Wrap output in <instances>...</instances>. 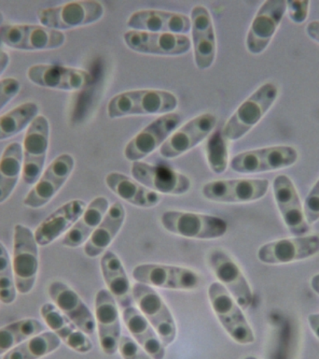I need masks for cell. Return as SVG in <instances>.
<instances>
[{
  "label": "cell",
  "mask_w": 319,
  "mask_h": 359,
  "mask_svg": "<svg viewBox=\"0 0 319 359\" xmlns=\"http://www.w3.org/2000/svg\"><path fill=\"white\" fill-rule=\"evenodd\" d=\"M132 276L136 283L170 290H196L201 283L200 274L192 269L164 264H141L134 266Z\"/></svg>",
  "instance_id": "obj_9"
},
{
  "label": "cell",
  "mask_w": 319,
  "mask_h": 359,
  "mask_svg": "<svg viewBox=\"0 0 319 359\" xmlns=\"http://www.w3.org/2000/svg\"><path fill=\"white\" fill-rule=\"evenodd\" d=\"M11 263L17 293H30L38 274V244L32 230L24 224H18L14 226Z\"/></svg>",
  "instance_id": "obj_3"
},
{
  "label": "cell",
  "mask_w": 319,
  "mask_h": 359,
  "mask_svg": "<svg viewBox=\"0 0 319 359\" xmlns=\"http://www.w3.org/2000/svg\"><path fill=\"white\" fill-rule=\"evenodd\" d=\"M122 318L125 327L139 346L154 359H164L165 346L159 338L155 330L145 318L139 309L131 306L122 310Z\"/></svg>",
  "instance_id": "obj_32"
},
{
  "label": "cell",
  "mask_w": 319,
  "mask_h": 359,
  "mask_svg": "<svg viewBox=\"0 0 319 359\" xmlns=\"http://www.w3.org/2000/svg\"><path fill=\"white\" fill-rule=\"evenodd\" d=\"M27 77L35 86L61 91H80L92 83L91 73L76 67L55 64H35Z\"/></svg>",
  "instance_id": "obj_16"
},
{
  "label": "cell",
  "mask_w": 319,
  "mask_h": 359,
  "mask_svg": "<svg viewBox=\"0 0 319 359\" xmlns=\"http://www.w3.org/2000/svg\"><path fill=\"white\" fill-rule=\"evenodd\" d=\"M133 297L140 313L150 322L166 347L176 338V325L170 309L150 286L136 283L133 285Z\"/></svg>",
  "instance_id": "obj_11"
},
{
  "label": "cell",
  "mask_w": 319,
  "mask_h": 359,
  "mask_svg": "<svg viewBox=\"0 0 319 359\" xmlns=\"http://www.w3.org/2000/svg\"><path fill=\"white\" fill-rule=\"evenodd\" d=\"M208 299L213 311L229 336L239 344H253L254 332L243 309L220 283L209 285Z\"/></svg>",
  "instance_id": "obj_5"
},
{
  "label": "cell",
  "mask_w": 319,
  "mask_h": 359,
  "mask_svg": "<svg viewBox=\"0 0 319 359\" xmlns=\"http://www.w3.org/2000/svg\"><path fill=\"white\" fill-rule=\"evenodd\" d=\"M181 121V115L176 112L161 115L153 121L126 144L125 158L136 162L150 156L166 142Z\"/></svg>",
  "instance_id": "obj_15"
},
{
  "label": "cell",
  "mask_w": 319,
  "mask_h": 359,
  "mask_svg": "<svg viewBox=\"0 0 319 359\" xmlns=\"http://www.w3.org/2000/svg\"><path fill=\"white\" fill-rule=\"evenodd\" d=\"M319 254V235L293 236L263 244L257 257L267 265L285 264L308 259Z\"/></svg>",
  "instance_id": "obj_13"
},
{
  "label": "cell",
  "mask_w": 319,
  "mask_h": 359,
  "mask_svg": "<svg viewBox=\"0 0 319 359\" xmlns=\"http://www.w3.org/2000/svg\"><path fill=\"white\" fill-rule=\"evenodd\" d=\"M131 30L184 35L190 30V19L186 14L158 10H141L132 14L127 22Z\"/></svg>",
  "instance_id": "obj_26"
},
{
  "label": "cell",
  "mask_w": 319,
  "mask_h": 359,
  "mask_svg": "<svg viewBox=\"0 0 319 359\" xmlns=\"http://www.w3.org/2000/svg\"><path fill=\"white\" fill-rule=\"evenodd\" d=\"M48 294L53 304L76 327L80 328L86 335H94L97 330L94 314L77 292L61 280H53L48 287Z\"/></svg>",
  "instance_id": "obj_25"
},
{
  "label": "cell",
  "mask_w": 319,
  "mask_h": 359,
  "mask_svg": "<svg viewBox=\"0 0 319 359\" xmlns=\"http://www.w3.org/2000/svg\"><path fill=\"white\" fill-rule=\"evenodd\" d=\"M305 218L309 226L319 220V179L308 193L304 204Z\"/></svg>",
  "instance_id": "obj_40"
},
{
  "label": "cell",
  "mask_w": 319,
  "mask_h": 359,
  "mask_svg": "<svg viewBox=\"0 0 319 359\" xmlns=\"http://www.w3.org/2000/svg\"><path fill=\"white\" fill-rule=\"evenodd\" d=\"M75 168L74 157L62 154L45 168L38 181L25 196L22 204L30 209H39L49 203L69 179Z\"/></svg>",
  "instance_id": "obj_12"
},
{
  "label": "cell",
  "mask_w": 319,
  "mask_h": 359,
  "mask_svg": "<svg viewBox=\"0 0 319 359\" xmlns=\"http://www.w3.org/2000/svg\"><path fill=\"white\" fill-rule=\"evenodd\" d=\"M108 189L122 201L139 208H153L162 201L160 194L153 192L125 174L111 172L106 176Z\"/></svg>",
  "instance_id": "obj_33"
},
{
  "label": "cell",
  "mask_w": 319,
  "mask_h": 359,
  "mask_svg": "<svg viewBox=\"0 0 319 359\" xmlns=\"http://www.w3.org/2000/svg\"><path fill=\"white\" fill-rule=\"evenodd\" d=\"M307 35L319 43V21L309 22L306 27Z\"/></svg>",
  "instance_id": "obj_44"
},
{
  "label": "cell",
  "mask_w": 319,
  "mask_h": 359,
  "mask_svg": "<svg viewBox=\"0 0 319 359\" xmlns=\"http://www.w3.org/2000/svg\"><path fill=\"white\" fill-rule=\"evenodd\" d=\"M21 90V83L16 78L8 77L0 80V111L8 105Z\"/></svg>",
  "instance_id": "obj_42"
},
{
  "label": "cell",
  "mask_w": 319,
  "mask_h": 359,
  "mask_svg": "<svg viewBox=\"0 0 319 359\" xmlns=\"http://www.w3.org/2000/svg\"><path fill=\"white\" fill-rule=\"evenodd\" d=\"M225 139L222 140L221 137L218 139V136L211 137L207 145V158L211 170L215 174H221L225 171L227 164H228V149L224 148L220 150L224 144H226Z\"/></svg>",
  "instance_id": "obj_39"
},
{
  "label": "cell",
  "mask_w": 319,
  "mask_h": 359,
  "mask_svg": "<svg viewBox=\"0 0 319 359\" xmlns=\"http://www.w3.org/2000/svg\"><path fill=\"white\" fill-rule=\"evenodd\" d=\"M161 224L173 235L195 240H215L223 237L228 230L226 221L218 216L180 210L162 213Z\"/></svg>",
  "instance_id": "obj_4"
},
{
  "label": "cell",
  "mask_w": 319,
  "mask_h": 359,
  "mask_svg": "<svg viewBox=\"0 0 319 359\" xmlns=\"http://www.w3.org/2000/svg\"><path fill=\"white\" fill-rule=\"evenodd\" d=\"M105 13L102 3L94 0L72 1L63 5L41 8L36 17L39 25L62 31L86 27L99 21Z\"/></svg>",
  "instance_id": "obj_6"
},
{
  "label": "cell",
  "mask_w": 319,
  "mask_h": 359,
  "mask_svg": "<svg viewBox=\"0 0 319 359\" xmlns=\"http://www.w3.org/2000/svg\"><path fill=\"white\" fill-rule=\"evenodd\" d=\"M22 170V148L11 142L0 157V204L10 198L18 184Z\"/></svg>",
  "instance_id": "obj_34"
},
{
  "label": "cell",
  "mask_w": 319,
  "mask_h": 359,
  "mask_svg": "<svg viewBox=\"0 0 319 359\" xmlns=\"http://www.w3.org/2000/svg\"><path fill=\"white\" fill-rule=\"evenodd\" d=\"M131 174L133 179L148 189L164 195H184L192 187V182L186 175L164 165L133 162Z\"/></svg>",
  "instance_id": "obj_18"
},
{
  "label": "cell",
  "mask_w": 319,
  "mask_h": 359,
  "mask_svg": "<svg viewBox=\"0 0 319 359\" xmlns=\"http://www.w3.org/2000/svg\"><path fill=\"white\" fill-rule=\"evenodd\" d=\"M193 57L198 69H209L217 55L214 24L209 11L204 6H195L190 13Z\"/></svg>",
  "instance_id": "obj_24"
},
{
  "label": "cell",
  "mask_w": 319,
  "mask_h": 359,
  "mask_svg": "<svg viewBox=\"0 0 319 359\" xmlns=\"http://www.w3.org/2000/svg\"><path fill=\"white\" fill-rule=\"evenodd\" d=\"M273 192L280 215L291 235L304 236L310 232L304 205L292 180L284 174L276 176L273 182Z\"/></svg>",
  "instance_id": "obj_22"
},
{
  "label": "cell",
  "mask_w": 319,
  "mask_h": 359,
  "mask_svg": "<svg viewBox=\"0 0 319 359\" xmlns=\"http://www.w3.org/2000/svg\"><path fill=\"white\" fill-rule=\"evenodd\" d=\"M308 324L311 330L315 333L316 338L319 339V313H312L308 316Z\"/></svg>",
  "instance_id": "obj_45"
},
{
  "label": "cell",
  "mask_w": 319,
  "mask_h": 359,
  "mask_svg": "<svg viewBox=\"0 0 319 359\" xmlns=\"http://www.w3.org/2000/svg\"><path fill=\"white\" fill-rule=\"evenodd\" d=\"M61 339L52 331L42 332L31 337L5 353L3 359H41L57 350Z\"/></svg>",
  "instance_id": "obj_35"
},
{
  "label": "cell",
  "mask_w": 319,
  "mask_h": 359,
  "mask_svg": "<svg viewBox=\"0 0 319 359\" xmlns=\"http://www.w3.org/2000/svg\"><path fill=\"white\" fill-rule=\"evenodd\" d=\"M217 122V117L212 114H204L192 118L168 137L160 147V154L168 159L182 156L206 139Z\"/></svg>",
  "instance_id": "obj_23"
},
{
  "label": "cell",
  "mask_w": 319,
  "mask_h": 359,
  "mask_svg": "<svg viewBox=\"0 0 319 359\" xmlns=\"http://www.w3.org/2000/svg\"><path fill=\"white\" fill-rule=\"evenodd\" d=\"M118 351L123 359H154L133 339L127 336H122Z\"/></svg>",
  "instance_id": "obj_41"
},
{
  "label": "cell",
  "mask_w": 319,
  "mask_h": 359,
  "mask_svg": "<svg viewBox=\"0 0 319 359\" xmlns=\"http://www.w3.org/2000/svg\"><path fill=\"white\" fill-rule=\"evenodd\" d=\"M310 2L306 1H287V13L291 21L295 24H302L306 21L309 13Z\"/></svg>",
  "instance_id": "obj_43"
},
{
  "label": "cell",
  "mask_w": 319,
  "mask_h": 359,
  "mask_svg": "<svg viewBox=\"0 0 319 359\" xmlns=\"http://www.w3.org/2000/svg\"><path fill=\"white\" fill-rule=\"evenodd\" d=\"M1 45H2L1 39H0V49H1Z\"/></svg>",
  "instance_id": "obj_50"
},
{
  "label": "cell",
  "mask_w": 319,
  "mask_h": 359,
  "mask_svg": "<svg viewBox=\"0 0 319 359\" xmlns=\"http://www.w3.org/2000/svg\"><path fill=\"white\" fill-rule=\"evenodd\" d=\"M86 207L85 202L81 199H73L50 213L34 232L38 245H49L62 235L66 234L83 215Z\"/></svg>",
  "instance_id": "obj_27"
},
{
  "label": "cell",
  "mask_w": 319,
  "mask_h": 359,
  "mask_svg": "<svg viewBox=\"0 0 319 359\" xmlns=\"http://www.w3.org/2000/svg\"><path fill=\"white\" fill-rule=\"evenodd\" d=\"M38 104L27 101L10 109L0 116V142L11 139L20 132L27 129L30 123L38 116Z\"/></svg>",
  "instance_id": "obj_36"
},
{
  "label": "cell",
  "mask_w": 319,
  "mask_h": 359,
  "mask_svg": "<svg viewBox=\"0 0 319 359\" xmlns=\"http://www.w3.org/2000/svg\"><path fill=\"white\" fill-rule=\"evenodd\" d=\"M3 22H4V14L0 11V27H2Z\"/></svg>",
  "instance_id": "obj_48"
},
{
  "label": "cell",
  "mask_w": 319,
  "mask_h": 359,
  "mask_svg": "<svg viewBox=\"0 0 319 359\" xmlns=\"http://www.w3.org/2000/svg\"><path fill=\"white\" fill-rule=\"evenodd\" d=\"M178 97L173 93L159 89L131 90L112 97L108 104L111 119L137 115H164L175 111Z\"/></svg>",
  "instance_id": "obj_1"
},
{
  "label": "cell",
  "mask_w": 319,
  "mask_h": 359,
  "mask_svg": "<svg viewBox=\"0 0 319 359\" xmlns=\"http://www.w3.org/2000/svg\"><path fill=\"white\" fill-rule=\"evenodd\" d=\"M100 269L106 287L119 307L123 310L134 306L133 286L120 257L108 250L101 257Z\"/></svg>",
  "instance_id": "obj_29"
},
{
  "label": "cell",
  "mask_w": 319,
  "mask_h": 359,
  "mask_svg": "<svg viewBox=\"0 0 319 359\" xmlns=\"http://www.w3.org/2000/svg\"><path fill=\"white\" fill-rule=\"evenodd\" d=\"M129 49L144 55L178 56L189 52L192 43L186 35L129 30L123 34Z\"/></svg>",
  "instance_id": "obj_19"
},
{
  "label": "cell",
  "mask_w": 319,
  "mask_h": 359,
  "mask_svg": "<svg viewBox=\"0 0 319 359\" xmlns=\"http://www.w3.org/2000/svg\"><path fill=\"white\" fill-rule=\"evenodd\" d=\"M298 158V151L292 146H270L236 154L229 167L235 172L257 174L284 170L295 164Z\"/></svg>",
  "instance_id": "obj_10"
},
{
  "label": "cell",
  "mask_w": 319,
  "mask_h": 359,
  "mask_svg": "<svg viewBox=\"0 0 319 359\" xmlns=\"http://www.w3.org/2000/svg\"><path fill=\"white\" fill-rule=\"evenodd\" d=\"M108 209L109 201L105 196H97L92 199L78 220L64 235L61 243L69 248H78L85 244Z\"/></svg>",
  "instance_id": "obj_31"
},
{
  "label": "cell",
  "mask_w": 319,
  "mask_h": 359,
  "mask_svg": "<svg viewBox=\"0 0 319 359\" xmlns=\"http://www.w3.org/2000/svg\"><path fill=\"white\" fill-rule=\"evenodd\" d=\"M0 39L6 47L27 52L59 49L66 42V35L62 31L31 24L2 25Z\"/></svg>",
  "instance_id": "obj_7"
},
{
  "label": "cell",
  "mask_w": 319,
  "mask_h": 359,
  "mask_svg": "<svg viewBox=\"0 0 319 359\" xmlns=\"http://www.w3.org/2000/svg\"><path fill=\"white\" fill-rule=\"evenodd\" d=\"M50 123L39 114L28 126L22 142V179L24 184L34 185L44 171L50 144Z\"/></svg>",
  "instance_id": "obj_8"
},
{
  "label": "cell",
  "mask_w": 319,
  "mask_h": 359,
  "mask_svg": "<svg viewBox=\"0 0 319 359\" xmlns=\"http://www.w3.org/2000/svg\"><path fill=\"white\" fill-rule=\"evenodd\" d=\"M125 217L123 205L120 202L112 204L99 226L84 244V254L90 258H97L108 251L109 245L122 229Z\"/></svg>",
  "instance_id": "obj_30"
},
{
  "label": "cell",
  "mask_w": 319,
  "mask_h": 359,
  "mask_svg": "<svg viewBox=\"0 0 319 359\" xmlns=\"http://www.w3.org/2000/svg\"><path fill=\"white\" fill-rule=\"evenodd\" d=\"M311 288L319 296V273L313 275L310 282Z\"/></svg>",
  "instance_id": "obj_47"
},
{
  "label": "cell",
  "mask_w": 319,
  "mask_h": 359,
  "mask_svg": "<svg viewBox=\"0 0 319 359\" xmlns=\"http://www.w3.org/2000/svg\"><path fill=\"white\" fill-rule=\"evenodd\" d=\"M94 319L103 352L115 355L122 338V323L119 305L108 289H100L95 294Z\"/></svg>",
  "instance_id": "obj_20"
},
{
  "label": "cell",
  "mask_w": 319,
  "mask_h": 359,
  "mask_svg": "<svg viewBox=\"0 0 319 359\" xmlns=\"http://www.w3.org/2000/svg\"><path fill=\"white\" fill-rule=\"evenodd\" d=\"M287 13V1L267 0L260 6L246 36V49L252 55H260L269 46L283 17Z\"/></svg>",
  "instance_id": "obj_21"
},
{
  "label": "cell",
  "mask_w": 319,
  "mask_h": 359,
  "mask_svg": "<svg viewBox=\"0 0 319 359\" xmlns=\"http://www.w3.org/2000/svg\"><path fill=\"white\" fill-rule=\"evenodd\" d=\"M10 55L6 50L0 49V76L7 69L8 64H10Z\"/></svg>",
  "instance_id": "obj_46"
},
{
  "label": "cell",
  "mask_w": 319,
  "mask_h": 359,
  "mask_svg": "<svg viewBox=\"0 0 319 359\" xmlns=\"http://www.w3.org/2000/svg\"><path fill=\"white\" fill-rule=\"evenodd\" d=\"M269 185L266 179L218 180L204 184L201 194L207 201L220 203H248L262 198Z\"/></svg>",
  "instance_id": "obj_14"
},
{
  "label": "cell",
  "mask_w": 319,
  "mask_h": 359,
  "mask_svg": "<svg viewBox=\"0 0 319 359\" xmlns=\"http://www.w3.org/2000/svg\"><path fill=\"white\" fill-rule=\"evenodd\" d=\"M243 359H257V358H256V356L248 355V356H246V358H245Z\"/></svg>",
  "instance_id": "obj_49"
},
{
  "label": "cell",
  "mask_w": 319,
  "mask_h": 359,
  "mask_svg": "<svg viewBox=\"0 0 319 359\" xmlns=\"http://www.w3.org/2000/svg\"><path fill=\"white\" fill-rule=\"evenodd\" d=\"M16 297L13 263L7 249L0 243V302L7 305L13 304Z\"/></svg>",
  "instance_id": "obj_38"
},
{
  "label": "cell",
  "mask_w": 319,
  "mask_h": 359,
  "mask_svg": "<svg viewBox=\"0 0 319 359\" xmlns=\"http://www.w3.org/2000/svg\"><path fill=\"white\" fill-rule=\"evenodd\" d=\"M207 262L218 283L228 290L240 307L243 310L250 307L253 302V292L237 263L221 249L212 250Z\"/></svg>",
  "instance_id": "obj_17"
},
{
  "label": "cell",
  "mask_w": 319,
  "mask_h": 359,
  "mask_svg": "<svg viewBox=\"0 0 319 359\" xmlns=\"http://www.w3.org/2000/svg\"><path fill=\"white\" fill-rule=\"evenodd\" d=\"M41 316L45 324L75 352L89 353L92 349V342L53 303H45L41 308Z\"/></svg>",
  "instance_id": "obj_28"
},
{
  "label": "cell",
  "mask_w": 319,
  "mask_h": 359,
  "mask_svg": "<svg viewBox=\"0 0 319 359\" xmlns=\"http://www.w3.org/2000/svg\"><path fill=\"white\" fill-rule=\"evenodd\" d=\"M45 325L35 318H25L0 328V355L7 353L31 337L44 332Z\"/></svg>",
  "instance_id": "obj_37"
},
{
  "label": "cell",
  "mask_w": 319,
  "mask_h": 359,
  "mask_svg": "<svg viewBox=\"0 0 319 359\" xmlns=\"http://www.w3.org/2000/svg\"><path fill=\"white\" fill-rule=\"evenodd\" d=\"M278 95L276 84L266 83L260 86L227 121L222 129L224 139L234 142L248 134L264 117Z\"/></svg>",
  "instance_id": "obj_2"
}]
</instances>
